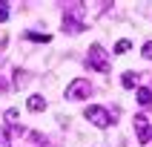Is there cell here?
<instances>
[{
	"label": "cell",
	"instance_id": "cell-3",
	"mask_svg": "<svg viewBox=\"0 0 152 147\" xmlns=\"http://www.w3.org/2000/svg\"><path fill=\"white\" fill-rule=\"evenodd\" d=\"M83 3H75V9H69L66 15H63V32L69 35H77V32H83V20H80V12H83Z\"/></svg>",
	"mask_w": 152,
	"mask_h": 147
},
{
	"label": "cell",
	"instance_id": "cell-13",
	"mask_svg": "<svg viewBox=\"0 0 152 147\" xmlns=\"http://www.w3.org/2000/svg\"><path fill=\"white\" fill-rule=\"evenodd\" d=\"M141 55H144L146 61H152V41H146V43H144V52H141Z\"/></svg>",
	"mask_w": 152,
	"mask_h": 147
},
{
	"label": "cell",
	"instance_id": "cell-12",
	"mask_svg": "<svg viewBox=\"0 0 152 147\" xmlns=\"http://www.w3.org/2000/svg\"><path fill=\"white\" fill-rule=\"evenodd\" d=\"M129 46H132L129 41H118V43H115V55H126V52H129Z\"/></svg>",
	"mask_w": 152,
	"mask_h": 147
},
{
	"label": "cell",
	"instance_id": "cell-5",
	"mask_svg": "<svg viewBox=\"0 0 152 147\" xmlns=\"http://www.w3.org/2000/svg\"><path fill=\"white\" fill-rule=\"evenodd\" d=\"M135 133L141 144H149L152 141V130H149V118L146 115H135Z\"/></svg>",
	"mask_w": 152,
	"mask_h": 147
},
{
	"label": "cell",
	"instance_id": "cell-11",
	"mask_svg": "<svg viewBox=\"0 0 152 147\" xmlns=\"http://www.w3.org/2000/svg\"><path fill=\"white\" fill-rule=\"evenodd\" d=\"M0 147H12V136L6 127H0Z\"/></svg>",
	"mask_w": 152,
	"mask_h": 147
},
{
	"label": "cell",
	"instance_id": "cell-6",
	"mask_svg": "<svg viewBox=\"0 0 152 147\" xmlns=\"http://www.w3.org/2000/svg\"><path fill=\"white\" fill-rule=\"evenodd\" d=\"M26 107H29L32 112H43V110H46V98H43V95H29Z\"/></svg>",
	"mask_w": 152,
	"mask_h": 147
},
{
	"label": "cell",
	"instance_id": "cell-16",
	"mask_svg": "<svg viewBox=\"0 0 152 147\" xmlns=\"http://www.w3.org/2000/svg\"><path fill=\"white\" fill-rule=\"evenodd\" d=\"M149 147H152V144H149Z\"/></svg>",
	"mask_w": 152,
	"mask_h": 147
},
{
	"label": "cell",
	"instance_id": "cell-1",
	"mask_svg": "<svg viewBox=\"0 0 152 147\" xmlns=\"http://www.w3.org/2000/svg\"><path fill=\"white\" fill-rule=\"evenodd\" d=\"M86 64H89L92 69H98V72H109V69H112V64H109V58H106V52H103L101 43H92V46H89V58H86Z\"/></svg>",
	"mask_w": 152,
	"mask_h": 147
},
{
	"label": "cell",
	"instance_id": "cell-8",
	"mask_svg": "<svg viewBox=\"0 0 152 147\" xmlns=\"http://www.w3.org/2000/svg\"><path fill=\"white\" fill-rule=\"evenodd\" d=\"M138 104H141V107H149V104H152V92L146 89V86L138 89Z\"/></svg>",
	"mask_w": 152,
	"mask_h": 147
},
{
	"label": "cell",
	"instance_id": "cell-7",
	"mask_svg": "<svg viewBox=\"0 0 152 147\" xmlns=\"http://www.w3.org/2000/svg\"><path fill=\"white\" fill-rule=\"evenodd\" d=\"M121 84L126 86V89H132V86L138 84V72H124V75H121Z\"/></svg>",
	"mask_w": 152,
	"mask_h": 147
},
{
	"label": "cell",
	"instance_id": "cell-10",
	"mask_svg": "<svg viewBox=\"0 0 152 147\" xmlns=\"http://www.w3.org/2000/svg\"><path fill=\"white\" fill-rule=\"evenodd\" d=\"M26 38L29 41H37V43H49V35L46 32H26Z\"/></svg>",
	"mask_w": 152,
	"mask_h": 147
},
{
	"label": "cell",
	"instance_id": "cell-9",
	"mask_svg": "<svg viewBox=\"0 0 152 147\" xmlns=\"http://www.w3.org/2000/svg\"><path fill=\"white\" fill-rule=\"evenodd\" d=\"M3 118L9 121V127H12V130H20V124H17V110H15V107L3 112Z\"/></svg>",
	"mask_w": 152,
	"mask_h": 147
},
{
	"label": "cell",
	"instance_id": "cell-15",
	"mask_svg": "<svg viewBox=\"0 0 152 147\" xmlns=\"http://www.w3.org/2000/svg\"><path fill=\"white\" fill-rule=\"evenodd\" d=\"M20 84H26V78H23L20 69H15V86H20Z\"/></svg>",
	"mask_w": 152,
	"mask_h": 147
},
{
	"label": "cell",
	"instance_id": "cell-14",
	"mask_svg": "<svg viewBox=\"0 0 152 147\" xmlns=\"http://www.w3.org/2000/svg\"><path fill=\"white\" fill-rule=\"evenodd\" d=\"M6 17H9V3L0 0V20H6Z\"/></svg>",
	"mask_w": 152,
	"mask_h": 147
},
{
	"label": "cell",
	"instance_id": "cell-4",
	"mask_svg": "<svg viewBox=\"0 0 152 147\" xmlns=\"http://www.w3.org/2000/svg\"><path fill=\"white\" fill-rule=\"evenodd\" d=\"M89 92H92V84H89L86 78H75V81L66 86V98H69V101H80V98H89Z\"/></svg>",
	"mask_w": 152,
	"mask_h": 147
},
{
	"label": "cell",
	"instance_id": "cell-2",
	"mask_svg": "<svg viewBox=\"0 0 152 147\" xmlns=\"http://www.w3.org/2000/svg\"><path fill=\"white\" fill-rule=\"evenodd\" d=\"M83 118H86V121H92L95 127H101V130L112 124L109 110H106V107H98V104H89V107H86V110H83Z\"/></svg>",
	"mask_w": 152,
	"mask_h": 147
}]
</instances>
